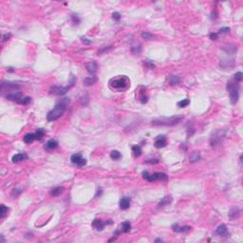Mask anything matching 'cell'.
Here are the masks:
<instances>
[{
    "label": "cell",
    "mask_w": 243,
    "mask_h": 243,
    "mask_svg": "<svg viewBox=\"0 0 243 243\" xmlns=\"http://www.w3.org/2000/svg\"><path fill=\"white\" fill-rule=\"evenodd\" d=\"M178 107H180V108H183V107H186L190 104V100L189 99H183L180 101V102H178Z\"/></svg>",
    "instance_id": "obj_29"
},
{
    "label": "cell",
    "mask_w": 243,
    "mask_h": 243,
    "mask_svg": "<svg viewBox=\"0 0 243 243\" xmlns=\"http://www.w3.org/2000/svg\"><path fill=\"white\" fill-rule=\"evenodd\" d=\"M184 119L183 115H177V116H172L169 118H159L153 120L151 122L152 125H164V126H173L175 125L180 124V122H182V120Z\"/></svg>",
    "instance_id": "obj_3"
},
{
    "label": "cell",
    "mask_w": 243,
    "mask_h": 243,
    "mask_svg": "<svg viewBox=\"0 0 243 243\" xmlns=\"http://www.w3.org/2000/svg\"><path fill=\"white\" fill-rule=\"evenodd\" d=\"M9 211V208L8 207H6L5 205H1V211H0V215H1V219H3V217H5V216L7 215V213H8Z\"/></svg>",
    "instance_id": "obj_34"
},
{
    "label": "cell",
    "mask_w": 243,
    "mask_h": 243,
    "mask_svg": "<svg viewBox=\"0 0 243 243\" xmlns=\"http://www.w3.org/2000/svg\"><path fill=\"white\" fill-rule=\"evenodd\" d=\"M82 42L84 43V44H86V45H89V44H91V41H90V40H88L86 38H85V37H82Z\"/></svg>",
    "instance_id": "obj_43"
},
{
    "label": "cell",
    "mask_w": 243,
    "mask_h": 243,
    "mask_svg": "<svg viewBox=\"0 0 243 243\" xmlns=\"http://www.w3.org/2000/svg\"><path fill=\"white\" fill-rule=\"evenodd\" d=\"M21 192H22V190H20V189H13L12 195H13V196H15V197H16V196L19 195V194L21 193Z\"/></svg>",
    "instance_id": "obj_42"
},
{
    "label": "cell",
    "mask_w": 243,
    "mask_h": 243,
    "mask_svg": "<svg viewBox=\"0 0 243 243\" xmlns=\"http://www.w3.org/2000/svg\"><path fill=\"white\" fill-rule=\"evenodd\" d=\"M173 201V198L170 195L168 196H165V197L162 198L161 201H159V203H158V208H162V207H164V206H166V205H169L170 203L172 202Z\"/></svg>",
    "instance_id": "obj_15"
},
{
    "label": "cell",
    "mask_w": 243,
    "mask_h": 243,
    "mask_svg": "<svg viewBox=\"0 0 243 243\" xmlns=\"http://www.w3.org/2000/svg\"><path fill=\"white\" fill-rule=\"evenodd\" d=\"M131 52L134 54H139L141 52V45H138V46H133L131 48Z\"/></svg>",
    "instance_id": "obj_33"
},
{
    "label": "cell",
    "mask_w": 243,
    "mask_h": 243,
    "mask_svg": "<svg viewBox=\"0 0 243 243\" xmlns=\"http://www.w3.org/2000/svg\"><path fill=\"white\" fill-rule=\"evenodd\" d=\"M130 230H131V224H130L129 221H125V222L123 223L122 231L124 232V233H128Z\"/></svg>",
    "instance_id": "obj_28"
},
{
    "label": "cell",
    "mask_w": 243,
    "mask_h": 243,
    "mask_svg": "<svg viewBox=\"0 0 243 243\" xmlns=\"http://www.w3.org/2000/svg\"><path fill=\"white\" fill-rule=\"evenodd\" d=\"M86 70H88V73H90L91 75H94L98 70V64L95 62V61H91V62L86 64Z\"/></svg>",
    "instance_id": "obj_14"
},
{
    "label": "cell",
    "mask_w": 243,
    "mask_h": 243,
    "mask_svg": "<svg viewBox=\"0 0 243 243\" xmlns=\"http://www.w3.org/2000/svg\"><path fill=\"white\" fill-rule=\"evenodd\" d=\"M130 202H131V201L127 197L121 198V201H120V208L122 210H127L130 207Z\"/></svg>",
    "instance_id": "obj_17"
},
{
    "label": "cell",
    "mask_w": 243,
    "mask_h": 243,
    "mask_svg": "<svg viewBox=\"0 0 243 243\" xmlns=\"http://www.w3.org/2000/svg\"><path fill=\"white\" fill-rule=\"evenodd\" d=\"M109 88L112 90L117 91H124L130 86V81L125 75H119L117 77H114L109 80Z\"/></svg>",
    "instance_id": "obj_2"
},
{
    "label": "cell",
    "mask_w": 243,
    "mask_h": 243,
    "mask_svg": "<svg viewBox=\"0 0 243 243\" xmlns=\"http://www.w3.org/2000/svg\"><path fill=\"white\" fill-rule=\"evenodd\" d=\"M242 79H243V74H242V72H240V71L237 72V73L234 75V80L235 81H237V83H240L242 81Z\"/></svg>",
    "instance_id": "obj_32"
},
{
    "label": "cell",
    "mask_w": 243,
    "mask_h": 243,
    "mask_svg": "<svg viewBox=\"0 0 243 243\" xmlns=\"http://www.w3.org/2000/svg\"><path fill=\"white\" fill-rule=\"evenodd\" d=\"M57 146H58V143L55 140L52 139V140H49L48 141H47L44 148L48 151H52L53 149H55V148H57Z\"/></svg>",
    "instance_id": "obj_16"
},
{
    "label": "cell",
    "mask_w": 243,
    "mask_h": 243,
    "mask_svg": "<svg viewBox=\"0 0 243 243\" xmlns=\"http://www.w3.org/2000/svg\"><path fill=\"white\" fill-rule=\"evenodd\" d=\"M10 33H7V34H4L3 35V41H7V40H9L10 38Z\"/></svg>",
    "instance_id": "obj_44"
},
{
    "label": "cell",
    "mask_w": 243,
    "mask_h": 243,
    "mask_svg": "<svg viewBox=\"0 0 243 243\" xmlns=\"http://www.w3.org/2000/svg\"><path fill=\"white\" fill-rule=\"evenodd\" d=\"M139 100H140V102L141 104H146L148 101V97H147L146 92V88H143V90H141L140 91Z\"/></svg>",
    "instance_id": "obj_25"
},
{
    "label": "cell",
    "mask_w": 243,
    "mask_h": 243,
    "mask_svg": "<svg viewBox=\"0 0 243 243\" xmlns=\"http://www.w3.org/2000/svg\"><path fill=\"white\" fill-rule=\"evenodd\" d=\"M45 130L43 129V128H39L37 129V131H36L35 133V138H36V140H38V141H41L43 138H44L45 136Z\"/></svg>",
    "instance_id": "obj_26"
},
{
    "label": "cell",
    "mask_w": 243,
    "mask_h": 243,
    "mask_svg": "<svg viewBox=\"0 0 243 243\" xmlns=\"http://www.w3.org/2000/svg\"><path fill=\"white\" fill-rule=\"evenodd\" d=\"M146 162L147 164H156L159 162V159H147Z\"/></svg>",
    "instance_id": "obj_39"
},
{
    "label": "cell",
    "mask_w": 243,
    "mask_h": 243,
    "mask_svg": "<svg viewBox=\"0 0 243 243\" xmlns=\"http://www.w3.org/2000/svg\"><path fill=\"white\" fill-rule=\"evenodd\" d=\"M216 234L217 235H221V237H229V233H228V229L225 224H220L219 226H217L216 229Z\"/></svg>",
    "instance_id": "obj_12"
},
{
    "label": "cell",
    "mask_w": 243,
    "mask_h": 243,
    "mask_svg": "<svg viewBox=\"0 0 243 243\" xmlns=\"http://www.w3.org/2000/svg\"><path fill=\"white\" fill-rule=\"evenodd\" d=\"M168 83H169V85H171V86H177L180 83V78L179 76L171 75V76H169V78H168Z\"/></svg>",
    "instance_id": "obj_23"
},
{
    "label": "cell",
    "mask_w": 243,
    "mask_h": 243,
    "mask_svg": "<svg viewBox=\"0 0 243 243\" xmlns=\"http://www.w3.org/2000/svg\"><path fill=\"white\" fill-rule=\"evenodd\" d=\"M144 65H146V67H147L148 68H155V65L152 64L151 62H149V61H146V62H144Z\"/></svg>",
    "instance_id": "obj_40"
},
{
    "label": "cell",
    "mask_w": 243,
    "mask_h": 243,
    "mask_svg": "<svg viewBox=\"0 0 243 243\" xmlns=\"http://www.w3.org/2000/svg\"><path fill=\"white\" fill-rule=\"evenodd\" d=\"M239 214H240V210H239L237 207H233L229 212V217L230 219H235L237 217H238Z\"/></svg>",
    "instance_id": "obj_22"
},
{
    "label": "cell",
    "mask_w": 243,
    "mask_h": 243,
    "mask_svg": "<svg viewBox=\"0 0 243 243\" xmlns=\"http://www.w3.org/2000/svg\"><path fill=\"white\" fill-rule=\"evenodd\" d=\"M230 32V28H222V29H220L219 31V33H229ZM217 33V34H219Z\"/></svg>",
    "instance_id": "obj_38"
},
{
    "label": "cell",
    "mask_w": 243,
    "mask_h": 243,
    "mask_svg": "<svg viewBox=\"0 0 243 243\" xmlns=\"http://www.w3.org/2000/svg\"><path fill=\"white\" fill-rule=\"evenodd\" d=\"M132 152L135 157H140L141 155V147L140 146H132Z\"/></svg>",
    "instance_id": "obj_27"
},
{
    "label": "cell",
    "mask_w": 243,
    "mask_h": 243,
    "mask_svg": "<svg viewBox=\"0 0 243 243\" xmlns=\"http://www.w3.org/2000/svg\"><path fill=\"white\" fill-rule=\"evenodd\" d=\"M112 18L116 21H119L120 19H121V14H120L119 13H112Z\"/></svg>",
    "instance_id": "obj_37"
},
{
    "label": "cell",
    "mask_w": 243,
    "mask_h": 243,
    "mask_svg": "<svg viewBox=\"0 0 243 243\" xmlns=\"http://www.w3.org/2000/svg\"><path fill=\"white\" fill-rule=\"evenodd\" d=\"M217 38H219V34H217V33H215V32H213V33L210 34V39H212V40H217Z\"/></svg>",
    "instance_id": "obj_41"
},
{
    "label": "cell",
    "mask_w": 243,
    "mask_h": 243,
    "mask_svg": "<svg viewBox=\"0 0 243 243\" xmlns=\"http://www.w3.org/2000/svg\"><path fill=\"white\" fill-rule=\"evenodd\" d=\"M70 100L68 98H64V99L60 100L56 104L55 107L48 113V115H47V120L49 122H54L58 120L64 114V112L67 110L68 106L70 104Z\"/></svg>",
    "instance_id": "obj_1"
},
{
    "label": "cell",
    "mask_w": 243,
    "mask_h": 243,
    "mask_svg": "<svg viewBox=\"0 0 243 243\" xmlns=\"http://www.w3.org/2000/svg\"><path fill=\"white\" fill-rule=\"evenodd\" d=\"M64 190H65V188L63 186H57V187L52 188V189L50 190L49 194H50V196H52V197H58V196H60L63 193Z\"/></svg>",
    "instance_id": "obj_21"
},
{
    "label": "cell",
    "mask_w": 243,
    "mask_h": 243,
    "mask_svg": "<svg viewBox=\"0 0 243 243\" xmlns=\"http://www.w3.org/2000/svg\"><path fill=\"white\" fill-rule=\"evenodd\" d=\"M35 139H36V138H35V134L29 133V134H27V135H25V137L23 138V141H24L25 143H28L29 144V143H31Z\"/></svg>",
    "instance_id": "obj_24"
},
{
    "label": "cell",
    "mask_w": 243,
    "mask_h": 243,
    "mask_svg": "<svg viewBox=\"0 0 243 243\" xmlns=\"http://www.w3.org/2000/svg\"><path fill=\"white\" fill-rule=\"evenodd\" d=\"M143 177L144 180H146L149 182H153L156 180H168V176L165 173H161V172H156L153 174H149L147 171L143 172Z\"/></svg>",
    "instance_id": "obj_5"
},
{
    "label": "cell",
    "mask_w": 243,
    "mask_h": 243,
    "mask_svg": "<svg viewBox=\"0 0 243 243\" xmlns=\"http://www.w3.org/2000/svg\"><path fill=\"white\" fill-rule=\"evenodd\" d=\"M28 159V155L27 154H25V153H18V154H15L12 158V161H13V162H19L25 161V159Z\"/></svg>",
    "instance_id": "obj_19"
},
{
    "label": "cell",
    "mask_w": 243,
    "mask_h": 243,
    "mask_svg": "<svg viewBox=\"0 0 243 243\" xmlns=\"http://www.w3.org/2000/svg\"><path fill=\"white\" fill-rule=\"evenodd\" d=\"M141 38L144 39V40H150V39H152L154 37V35L151 34L150 32H148V31H143L141 32Z\"/></svg>",
    "instance_id": "obj_31"
},
{
    "label": "cell",
    "mask_w": 243,
    "mask_h": 243,
    "mask_svg": "<svg viewBox=\"0 0 243 243\" xmlns=\"http://www.w3.org/2000/svg\"><path fill=\"white\" fill-rule=\"evenodd\" d=\"M74 83H75V77L74 76H72V81L70 83V85L67 86H52V88H50V90H49V93L53 94V95H57V96L65 95V94L68 91V89L74 86Z\"/></svg>",
    "instance_id": "obj_6"
},
{
    "label": "cell",
    "mask_w": 243,
    "mask_h": 243,
    "mask_svg": "<svg viewBox=\"0 0 243 243\" xmlns=\"http://www.w3.org/2000/svg\"><path fill=\"white\" fill-rule=\"evenodd\" d=\"M31 102V97H25L22 99V101H21V104H24V106H27V104H29Z\"/></svg>",
    "instance_id": "obj_35"
},
{
    "label": "cell",
    "mask_w": 243,
    "mask_h": 243,
    "mask_svg": "<svg viewBox=\"0 0 243 243\" xmlns=\"http://www.w3.org/2000/svg\"><path fill=\"white\" fill-rule=\"evenodd\" d=\"M226 134L223 130H217V131L214 132L211 138H210V143H211L212 146H219V144L222 143L223 139L225 138Z\"/></svg>",
    "instance_id": "obj_7"
},
{
    "label": "cell",
    "mask_w": 243,
    "mask_h": 243,
    "mask_svg": "<svg viewBox=\"0 0 243 243\" xmlns=\"http://www.w3.org/2000/svg\"><path fill=\"white\" fill-rule=\"evenodd\" d=\"M166 144H167V141H166V137L164 135H159L156 138L154 143V146L156 148H162L166 146Z\"/></svg>",
    "instance_id": "obj_11"
},
{
    "label": "cell",
    "mask_w": 243,
    "mask_h": 243,
    "mask_svg": "<svg viewBox=\"0 0 243 243\" xmlns=\"http://www.w3.org/2000/svg\"><path fill=\"white\" fill-rule=\"evenodd\" d=\"M71 20H72V22H73L74 24H77V25L80 23V21H81V20H80V18L77 15H75V14H72V15H71Z\"/></svg>",
    "instance_id": "obj_36"
},
{
    "label": "cell",
    "mask_w": 243,
    "mask_h": 243,
    "mask_svg": "<svg viewBox=\"0 0 243 243\" xmlns=\"http://www.w3.org/2000/svg\"><path fill=\"white\" fill-rule=\"evenodd\" d=\"M97 81H98V78L95 75H92V76H88V77H86L84 79V81H83V83H84V85L86 86H89L96 84Z\"/></svg>",
    "instance_id": "obj_18"
},
{
    "label": "cell",
    "mask_w": 243,
    "mask_h": 243,
    "mask_svg": "<svg viewBox=\"0 0 243 243\" xmlns=\"http://www.w3.org/2000/svg\"><path fill=\"white\" fill-rule=\"evenodd\" d=\"M155 242H162V240L161 238H157V239L155 240Z\"/></svg>",
    "instance_id": "obj_45"
},
{
    "label": "cell",
    "mask_w": 243,
    "mask_h": 243,
    "mask_svg": "<svg viewBox=\"0 0 243 243\" xmlns=\"http://www.w3.org/2000/svg\"><path fill=\"white\" fill-rule=\"evenodd\" d=\"M112 223H113V222L110 221V220H108V221L107 220V221H102L101 219H96L93 220L92 226L95 228L97 231H102V230H104V226H106V225H110V224H112Z\"/></svg>",
    "instance_id": "obj_10"
},
{
    "label": "cell",
    "mask_w": 243,
    "mask_h": 243,
    "mask_svg": "<svg viewBox=\"0 0 243 243\" xmlns=\"http://www.w3.org/2000/svg\"><path fill=\"white\" fill-rule=\"evenodd\" d=\"M172 230L176 233H187L192 230L191 226H180L179 224H174L172 225Z\"/></svg>",
    "instance_id": "obj_13"
},
{
    "label": "cell",
    "mask_w": 243,
    "mask_h": 243,
    "mask_svg": "<svg viewBox=\"0 0 243 243\" xmlns=\"http://www.w3.org/2000/svg\"><path fill=\"white\" fill-rule=\"evenodd\" d=\"M6 98L10 101H13V102L21 104V101L23 99V93L21 91H18V90H15V91L9 92L6 95Z\"/></svg>",
    "instance_id": "obj_9"
},
{
    "label": "cell",
    "mask_w": 243,
    "mask_h": 243,
    "mask_svg": "<svg viewBox=\"0 0 243 243\" xmlns=\"http://www.w3.org/2000/svg\"><path fill=\"white\" fill-rule=\"evenodd\" d=\"M199 159H201V153L198 151H193L189 156V162L191 164H195Z\"/></svg>",
    "instance_id": "obj_20"
},
{
    "label": "cell",
    "mask_w": 243,
    "mask_h": 243,
    "mask_svg": "<svg viewBox=\"0 0 243 243\" xmlns=\"http://www.w3.org/2000/svg\"><path fill=\"white\" fill-rule=\"evenodd\" d=\"M70 161L73 164L79 166V167H83L86 164V159L83 158V156L80 153H75L71 156Z\"/></svg>",
    "instance_id": "obj_8"
},
{
    "label": "cell",
    "mask_w": 243,
    "mask_h": 243,
    "mask_svg": "<svg viewBox=\"0 0 243 243\" xmlns=\"http://www.w3.org/2000/svg\"><path fill=\"white\" fill-rule=\"evenodd\" d=\"M226 88H227V91H229L230 94L231 104H235L237 103L239 98V84L237 81H235V80H229L227 82Z\"/></svg>",
    "instance_id": "obj_4"
},
{
    "label": "cell",
    "mask_w": 243,
    "mask_h": 243,
    "mask_svg": "<svg viewBox=\"0 0 243 243\" xmlns=\"http://www.w3.org/2000/svg\"><path fill=\"white\" fill-rule=\"evenodd\" d=\"M122 157V154L120 153V152L118 150H113V151H111V153H110V158L112 159H115V161H117V159H119L120 158Z\"/></svg>",
    "instance_id": "obj_30"
}]
</instances>
